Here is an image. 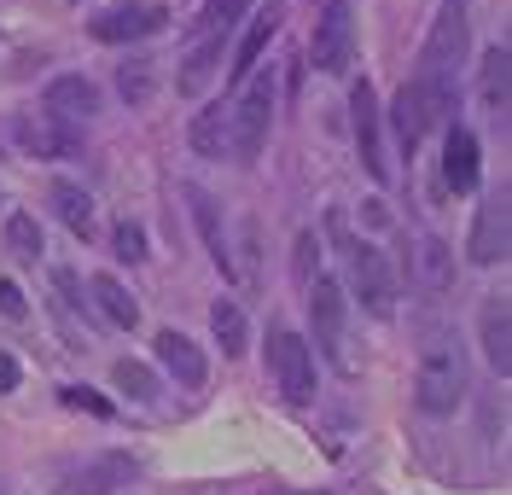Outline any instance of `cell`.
I'll list each match as a JSON object with an SVG mask.
<instances>
[{
    "label": "cell",
    "instance_id": "6da1fadb",
    "mask_svg": "<svg viewBox=\"0 0 512 495\" xmlns=\"http://www.w3.org/2000/svg\"><path fill=\"white\" fill-rule=\"evenodd\" d=\"M466 53H472V18L460 0H443L431 30H425V47H419V65L408 76V94L419 105V123L425 134L443 129L448 111H454V94H460V70H466Z\"/></svg>",
    "mask_w": 512,
    "mask_h": 495
},
{
    "label": "cell",
    "instance_id": "7a4b0ae2",
    "mask_svg": "<svg viewBox=\"0 0 512 495\" xmlns=\"http://www.w3.org/2000/svg\"><path fill=\"white\" fill-rule=\"evenodd\" d=\"M414 402H419V414H431V420H443V414H454L466 402V350H460V332L454 327H425Z\"/></svg>",
    "mask_w": 512,
    "mask_h": 495
},
{
    "label": "cell",
    "instance_id": "3957f363",
    "mask_svg": "<svg viewBox=\"0 0 512 495\" xmlns=\"http://www.w3.org/2000/svg\"><path fill=\"white\" fill-rule=\"evenodd\" d=\"M251 6H256V0H210V6L192 18L187 53H181V76H175V88H181L187 99L210 88V76L222 70L227 41H233V30L245 24V12H251Z\"/></svg>",
    "mask_w": 512,
    "mask_h": 495
},
{
    "label": "cell",
    "instance_id": "277c9868",
    "mask_svg": "<svg viewBox=\"0 0 512 495\" xmlns=\"http://www.w3.org/2000/svg\"><path fill=\"white\" fill-rule=\"evenodd\" d=\"M268 123H274V76L251 70L239 82V94L227 99V158L251 164L262 152V140H268Z\"/></svg>",
    "mask_w": 512,
    "mask_h": 495
},
{
    "label": "cell",
    "instance_id": "5b68a950",
    "mask_svg": "<svg viewBox=\"0 0 512 495\" xmlns=\"http://www.w3.org/2000/svg\"><path fill=\"white\" fill-rule=\"evenodd\" d=\"M332 239H338V251H344V263H350V286L361 297V309L367 315H396V274H390V257H384L373 239H355L344 233V222L332 216Z\"/></svg>",
    "mask_w": 512,
    "mask_h": 495
},
{
    "label": "cell",
    "instance_id": "8992f818",
    "mask_svg": "<svg viewBox=\"0 0 512 495\" xmlns=\"http://www.w3.org/2000/svg\"><path fill=\"white\" fill-rule=\"evenodd\" d=\"M309 59H315L320 76H350V65H355V12H350V0H315Z\"/></svg>",
    "mask_w": 512,
    "mask_h": 495
},
{
    "label": "cell",
    "instance_id": "52a82bcc",
    "mask_svg": "<svg viewBox=\"0 0 512 495\" xmlns=\"http://www.w3.org/2000/svg\"><path fill=\"white\" fill-rule=\"evenodd\" d=\"M268 373H274V385H280L286 402H297V408L315 402V344L303 332L274 327V338H268Z\"/></svg>",
    "mask_w": 512,
    "mask_h": 495
},
{
    "label": "cell",
    "instance_id": "ba28073f",
    "mask_svg": "<svg viewBox=\"0 0 512 495\" xmlns=\"http://www.w3.org/2000/svg\"><path fill=\"white\" fill-rule=\"evenodd\" d=\"M350 129H355V158H361V169L384 187L396 169H390V152H384V111H379V94H373L367 76L350 88Z\"/></svg>",
    "mask_w": 512,
    "mask_h": 495
},
{
    "label": "cell",
    "instance_id": "9c48e42d",
    "mask_svg": "<svg viewBox=\"0 0 512 495\" xmlns=\"http://www.w3.org/2000/svg\"><path fill=\"white\" fill-rule=\"evenodd\" d=\"M309 321H315L320 356L350 373V356H344V286H338V280H326V274L309 280Z\"/></svg>",
    "mask_w": 512,
    "mask_h": 495
},
{
    "label": "cell",
    "instance_id": "30bf717a",
    "mask_svg": "<svg viewBox=\"0 0 512 495\" xmlns=\"http://www.w3.org/2000/svg\"><path fill=\"white\" fill-rule=\"evenodd\" d=\"M163 24H169V6H158V0H123V6H105L94 24H88V35L105 41V47H123V41L158 35Z\"/></svg>",
    "mask_w": 512,
    "mask_h": 495
},
{
    "label": "cell",
    "instance_id": "8fae6325",
    "mask_svg": "<svg viewBox=\"0 0 512 495\" xmlns=\"http://www.w3.org/2000/svg\"><path fill=\"white\" fill-rule=\"evenodd\" d=\"M507 187H495V193L478 204V222H472V239H466V251H472V263L495 268L507 263V245H512V204H507Z\"/></svg>",
    "mask_w": 512,
    "mask_h": 495
},
{
    "label": "cell",
    "instance_id": "7c38bea8",
    "mask_svg": "<svg viewBox=\"0 0 512 495\" xmlns=\"http://www.w3.org/2000/svg\"><path fill=\"white\" fill-rule=\"evenodd\" d=\"M41 111H47V117H59V123H70V129H82V123H94V117H99V88L82 76V70L53 76V82H47V94H41Z\"/></svg>",
    "mask_w": 512,
    "mask_h": 495
},
{
    "label": "cell",
    "instance_id": "4fadbf2b",
    "mask_svg": "<svg viewBox=\"0 0 512 495\" xmlns=\"http://www.w3.org/2000/svg\"><path fill=\"white\" fill-rule=\"evenodd\" d=\"M134 478H140V461L123 455V449H105V455H94V461H82L70 472L64 495H117L123 484H134Z\"/></svg>",
    "mask_w": 512,
    "mask_h": 495
},
{
    "label": "cell",
    "instance_id": "5bb4252c",
    "mask_svg": "<svg viewBox=\"0 0 512 495\" xmlns=\"http://www.w3.org/2000/svg\"><path fill=\"white\" fill-rule=\"evenodd\" d=\"M274 35H280V6L268 0L262 12L245 18V35H239V47H233V65H227V82H233V88H239L251 70H262V53H268V41H274Z\"/></svg>",
    "mask_w": 512,
    "mask_h": 495
},
{
    "label": "cell",
    "instance_id": "9a60e30c",
    "mask_svg": "<svg viewBox=\"0 0 512 495\" xmlns=\"http://www.w3.org/2000/svg\"><path fill=\"white\" fill-rule=\"evenodd\" d=\"M152 350H158L163 373H169V379H175L181 391H198V385L210 379V362H204V350L192 344L187 332H175V327H169V332H158V344H152Z\"/></svg>",
    "mask_w": 512,
    "mask_h": 495
},
{
    "label": "cell",
    "instance_id": "2e32d148",
    "mask_svg": "<svg viewBox=\"0 0 512 495\" xmlns=\"http://www.w3.org/2000/svg\"><path fill=\"white\" fill-rule=\"evenodd\" d=\"M478 99H483V111H489V123H495V129H507V99H512V53H507V41H495V47L483 53Z\"/></svg>",
    "mask_w": 512,
    "mask_h": 495
},
{
    "label": "cell",
    "instance_id": "e0dca14e",
    "mask_svg": "<svg viewBox=\"0 0 512 495\" xmlns=\"http://www.w3.org/2000/svg\"><path fill=\"white\" fill-rule=\"evenodd\" d=\"M478 175H483V158H478V134L448 123V140H443V181L448 193H478Z\"/></svg>",
    "mask_w": 512,
    "mask_h": 495
},
{
    "label": "cell",
    "instance_id": "ac0fdd59",
    "mask_svg": "<svg viewBox=\"0 0 512 495\" xmlns=\"http://www.w3.org/2000/svg\"><path fill=\"white\" fill-rule=\"evenodd\" d=\"M12 134H18V146L30 158H76V146H82V134L70 129V123H59V117H47V111L41 117H24Z\"/></svg>",
    "mask_w": 512,
    "mask_h": 495
},
{
    "label": "cell",
    "instance_id": "d6986e66",
    "mask_svg": "<svg viewBox=\"0 0 512 495\" xmlns=\"http://www.w3.org/2000/svg\"><path fill=\"white\" fill-rule=\"evenodd\" d=\"M187 204H192V222H198V239L210 251V263L233 274V245H227V222H222V204L204 193V187H187Z\"/></svg>",
    "mask_w": 512,
    "mask_h": 495
},
{
    "label": "cell",
    "instance_id": "ffe728a7",
    "mask_svg": "<svg viewBox=\"0 0 512 495\" xmlns=\"http://www.w3.org/2000/svg\"><path fill=\"white\" fill-rule=\"evenodd\" d=\"M478 327H483V356H489V367L507 379V373H512V309H507V292L483 297Z\"/></svg>",
    "mask_w": 512,
    "mask_h": 495
},
{
    "label": "cell",
    "instance_id": "44dd1931",
    "mask_svg": "<svg viewBox=\"0 0 512 495\" xmlns=\"http://www.w3.org/2000/svg\"><path fill=\"white\" fill-rule=\"evenodd\" d=\"M88 292H94V309H99V315H105L117 332H134V327H140V303H134V292H128L117 274H94V280H88Z\"/></svg>",
    "mask_w": 512,
    "mask_h": 495
},
{
    "label": "cell",
    "instance_id": "7402d4cb",
    "mask_svg": "<svg viewBox=\"0 0 512 495\" xmlns=\"http://www.w3.org/2000/svg\"><path fill=\"white\" fill-rule=\"evenodd\" d=\"M210 332H216L222 356H245V344H251V327H245V309H239L233 297H216V303H210Z\"/></svg>",
    "mask_w": 512,
    "mask_h": 495
},
{
    "label": "cell",
    "instance_id": "603a6c76",
    "mask_svg": "<svg viewBox=\"0 0 512 495\" xmlns=\"http://www.w3.org/2000/svg\"><path fill=\"white\" fill-rule=\"evenodd\" d=\"M419 286L431 297H443L454 286V251H448L443 239H431V233L419 239Z\"/></svg>",
    "mask_w": 512,
    "mask_h": 495
},
{
    "label": "cell",
    "instance_id": "cb8c5ba5",
    "mask_svg": "<svg viewBox=\"0 0 512 495\" xmlns=\"http://www.w3.org/2000/svg\"><path fill=\"white\" fill-rule=\"evenodd\" d=\"M192 146H198V158H227V99L192 117Z\"/></svg>",
    "mask_w": 512,
    "mask_h": 495
},
{
    "label": "cell",
    "instance_id": "d4e9b609",
    "mask_svg": "<svg viewBox=\"0 0 512 495\" xmlns=\"http://www.w3.org/2000/svg\"><path fill=\"white\" fill-rule=\"evenodd\" d=\"M53 210H59L64 228H76V233H88V222H94V198L76 181H53Z\"/></svg>",
    "mask_w": 512,
    "mask_h": 495
},
{
    "label": "cell",
    "instance_id": "484cf974",
    "mask_svg": "<svg viewBox=\"0 0 512 495\" xmlns=\"http://www.w3.org/2000/svg\"><path fill=\"white\" fill-rule=\"evenodd\" d=\"M390 129L402 140V152L414 158V146L425 140V123H419V105H414V94H408V82H402V94L390 99Z\"/></svg>",
    "mask_w": 512,
    "mask_h": 495
},
{
    "label": "cell",
    "instance_id": "4316f807",
    "mask_svg": "<svg viewBox=\"0 0 512 495\" xmlns=\"http://www.w3.org/2000/svg\"><path fill=\"white\" fill-rule=\"evenodd\" d=\"M6 251H12L18 263H35V257H41V222H35L30 210L6 216Z\"/></svg>",
    "mask_w": 512,
    "mask_h": 495
},
{
    "label": "cell",
    "instance_id": "83f0119b",
    "mask_svg": "<svg viewBox=\"0 0 512 495\" xmlns=\"http://www.w3.org/2000/svg\"><path fill=\"white\" fill-rule=\"evenodd\" d=\"M111 379H117V391H128L134 402H152V396H158V379H152V367L146 362H128L123 356V362L111 367Z\"/></svg>",
    "mask_w": 512,
    "mask_h": 495
},
{
    "label": "cell",
    "instance_id": "f1b7e54d",
    "mask_svg": "<svg viewBox=\"0 0 512 495\" xmlns=\"http://www.w3.org/2000/svg\"><path fill=\"white\" fill-rule=\"evenodd\" d=\"M117 82H123V99H128V105H146V99H152V65H146V59L123 65V76H117Z\"/></svg>",
    "mask_w": 512,
    "mask_h": 495
},
{
    "label": "cell",
    "instance_id": "f546056e",
    "mask_svg": "<svg viewBox=\"0 0 512 495\" xmlns=\"http://www.w3.org/2000/svg\"><path fill=\"white\" fill-rule=\"evenodd\" d=\"M111 245H117V257H123V263H140V257H146V228H140V222H117V233H111Z\"/></svg>",
    "mask_w": 512,
    "mask_h": 495
},
{
    "label": "cell",
    "instance_id": "4dcf8cb0",
    "mask_svg": "<svg viewBox=\"0 0 512 495\" xmlns=\"http://www.w3.org/2000/svg\"><path fill=\"white\" fill-rule=\"evenodd\" d=\"M64 402H70V408H88V414H99V420H111V402H99L88 385H64Z\"/></svg>",
    "mask_w": 512,
    "mask_h": 495
},
{
    "label": "cell",
    "instance_id": "1f68e13d",
    "mask_svg": "<svg viewBox=\"0 0 512 495\" xmlns=\"http://www.w3.org/2000/svg\"><path fill=\"white\" fill-rule=\"evenodd\" d=\"M0 315H6V321H24V315H30V303H24V292H18L12 280H0Z\"/></svg>",
    "mask_w": 512,
    "mask_h": 495
},
{
    "label": "cell",
    "instance_id": "d6a6232c",
    "mask_svg": "<svg viewBox=\"0 0 512 495\" xmlns=\"http://www.w3.org/2000/svg\"><path fill=\"white\" fill-rule=\"evenodd\" d=\"M6 391H18V362L12 356H0V396Z\"/></svg>",
    "mask_w": 512,
    "mask_h": 495
},
{
    "label": "cell",
    "instance_id": "836d02e7",
    "mask_svg": "<svg viewBox=\"0 0 512 495\" xmlns=\"http://www.w3.org/2000/svg\"><path fill=\"white\" fill-rule=\"evenodd\" d=\"M262 495H315V490H262Z\"/></svg>",
    "mask_w": 512,
    "mask_h": 495
}]
</instances>
